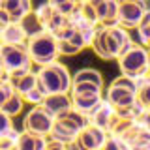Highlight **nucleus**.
I'll list each match as a JSON object with an SVG mask.
<instances>
[{"label": "nucleus", "mask_w": 150, "mask_h": 150, "mask_svg": "<svg viewBox=\"0 0 150 150\" xmlns=\"http://www.w3.org/2000/svg\"><path fill=\"white\" fill-rule=\"evenodd\" d=\"M38 81L45 94H60V92H71L73 86V75L64 64L51 62L47 66H40L38 69Z\"/></svg>", "instance_id": "1"}, {"label": "nucleus", "mask_w": 150, "mask_h": 150, "mask_svg": "<svg viewBox=\"0 0 150 150\" xmlns=\"http://www.w3.org/2000/svg\"><path fill=\"white\" fill-rule=\"evenodd\" d=\"M28 51H30L32 62L38 66H47L51 62H56L58 60V40L54 38L53 32L45 30L41 32L40 36H34L26 41Z\"/></svg>", "instance_id": "2"}, {"label": "nucleus", "mask_w": 150, "mask_h": 150, "mask_svg": "<svg viewBox=\"0 0 150 150\" xmlns=\"http://www.w3.org/2000/svg\"><path fill=\"white\" fill-rule=\"evenodd\" d=\"M118 66H120V73L129 75V77L141 79L146 69L150 68V53H148V47L144 45H131L124 54H120L118 58Z\"/></svg>", "instance_id": "3"}, {"label": "nucleus", "mask_w": 150, "mask_h": 150, "mask_svg": "<svg viewBox=\"0 0 150 150\" xmlns=\"http://www.w3.org/2000/svg\"><path fill=\"white\" fill-rule=\"evenodd\" d=\"M0 60H2L4 73L15 71V69H30L34 64L26 43H2Z\"/></svg>", "instance_id": "4"}, {"label": "nucleus", "mask_w": 150, "mask_h": 150, "mask_svg": "<svg viewBox=\"0 0 150 150\" xmlns=\"http://www.w3.org/2000/svg\"><path fill=\"white\" fill-rule=\"evenodd\" d=\"M148 11V2L144 0H118V25L124 28H137Z\"/></svg>", "instance_id": "5"}, {"label": "nucleus", "mask_w": 150, "mask_h": 150, "mask_svg": "<svg viewBox=\"0 0 150 150\" xmlns=\"http://www.w3.org/2000/svg\"><path fill=\"white\" fill-rule=\"evenodd\" d=\"M53 126H54V116L41 105H34L25 115V120H23V129L38 133V135H45V137L51 135Z\"/></svg>", "instance_id": "6"}, {"label": "nucleus", "mask_w": 150, "mask_h": 150, "mask_svg": "<svg viewBox=\"0 0 150 150\" xmlns=\"http://www.w3.org/2000/svg\"><path fill=\"white\" fill-rule=\"evenodd\" d=\"M107 47H109V53L112 58H118L120 54H124L126 51L133 45L131 36L128 32V28H124L122 25H111L107 26Z\"/></svg>", "instance_id": "7"}, {"label": "nucleus", "mask_w": 150, "mask_h": 150, "mask_svg": "<svg viewBox=\"0 0 150 150\" xmlns=\"http://www.w3.org/2000/svg\"><path fill=\"white\" fill-rule=\"evenodd\" d=\"M118 120H120L118 112H116V109L107 100H103L100 105L88 115V122L94 124V126H98V128H101V129H105L107 133H111Z\"/></svg>", "instance_id": "8"}, {"label": "nucleus", "mask_w": 150, "mask_h": 150, "mask_svg": "<svg viewBox=\"0 0 150 150\" xmlns=\"http://www.w3.org/2000/svg\"><path fill=\"white\" fill-rule=\"evenodd\" d=\"M107 137H109V133H107L105 129L98 128V126H94V124H88L86 128L77 135V143L83 150H101Z\"/></svg>", "instance_id": "9"}, {"label": "nucleus", "mask_w": 150, "mask_h": 150, "mask_svg": "<svg viewBox=\"0 0 150 150\" xmlns=\"http://www.w3.org/2000/svg\"><path fill=\"white\" fill-rule=\"evenodd\" d=\"M105 100L111 103L115 109H124V107L135 105L137 100V92L129 90V88L118 86V84H109V88L105 90Z\"/></svg>", "instance_id": "10"}, {"label": "nucleus", "mask_w": 150, "mask_h": 150, "mask_svg": "<svg viewBox=\"0 0 150 150\" xmlns=\"http://www.w3.org/2000/svg\"><path fill=\"white\" fill-rule=\"evenodd\" d=\"M4 77H8L11 81V84L21 96H25L26 92H30L32 88L38 86V73H34L32 69H15V71L4 73Z\"/></svg>", "instance_id": "11"}, {"label": "nucleus", "mask_w": 150, "mask_h": 150, "mask_svg": "<svg viewBox=\"0 0 150 150\" xmlns=\"http://www.w3.org/2000/svg\"><path fill=\"white\" fill-rule=\"evenodd\" d=\"M96 8L100 25H118V0H88Z\"/></svg>", "instance_id": "12"}, {"label": "nucleus", "mask_w": 150, "mask_h": 150, "mask_svg": "<svg viewBox=\"0 0 150 150\" xmlns=\"http://www.w3.org/2000/svg\"><path fill=\"white\" fill-rule=\"evenodd\" d=\"M41 107L47 109L51 115L54 116H60L62 112L69 111L73 107V101H71V94L69 92H60V94H47L45 100L41 101Z\"/></svg>", "instance_id": "13"}, {"label": "nucleus", "mask_w": 150, "mask_h": 150, "mask_svg": "<svg viewBox=\"0 0 150 150\" xmlns=\"http://www.w3.org/2000/svg\"><path fill=\"white\" fill-rule=\"evenodd\" d=\"M71 94V101L73 107L79 109L84 115H90L100 103L105 100L103 92H69Z\"/></svg>", "instance_id": "14"}, {"label": "nucleus", "mask_w": 150, "mask_h": 150, "mask_svg": "<svg viewBox=\"0 0 150 150\" xmlns=\"http://www.w3.org/2000/svg\"><path fill=\"white\" fill-rule=\"evenodd\" d=\"M56 122L64 124L66 128H69L71 131H75L77 135L81 133L88 124H90V122H88V115H84V112H81L79 109H75V107H71L69 111L62 112L60 116H56Z\"/></svg>", "instance_id": "15"}, {"label": "nucleus", "mask_w": 150, "mask_h": 150, "mask_svg": "<svg viewBox=\"0 0 150 150\" xmlns=\"http://www.w3.org/2000/svg\"><path fill=\"white\" fill-rule=\"evenodd\" d=\"M0 9L9 13L11 23H21V19L32 11V0H2Z\"/></svg>", "instance_id": "16"}, {"label": "nucleus", "mask_w": 150, "mask_h": 150, "mask_svg": "<svg viewBox=\"0 0 150 150\" xmlns=\"http://www.w3.org/2000/svg\"><path fill=\"white\" fill-rule=\"evenodd\" d=\"M45 146H47L45 135H38V133L23 129L21 133H19L17 144H15L13 150H45Z\"/></svg>", "instance_id": "17"}, {"label": "nucleus", "mask_w": 150, "mask_h": 150, "mask_svg": "<svg viewBox=\"0 0 150 150\" xmlns=\"http://www.w3.org/2000/svg\"><path fill=\"white\" fill-rule=\"evenodd\" d=\"M0 38H2V43H26L28 41L26 32L23 30L21 23H8V25H4L2 32H0Z\"/></svg>", "instance_id": "18"}, {"label": "nucleus", "mask_w": 150, "mask_h": 150, "mask_svg": "<svg viewBox=\"0 0 150 150\" xmlns=\"http://www.w3.org/2000/svg\"><path fill=\"white\" fill-rule=\"evenodd\" d=\"M92 51L96 53L100 58L103 60H112V56L109 53V47H107V28L105 25H100L98 26V30H96V34H94V40H92Z\"/></svg>", "instance_id": "19"}, {"label": "nucleus", "mask_w": 150, "mask_h": 150, "mask_svg": "<svg viewBox=\"0 0 150 150\" xmlns=\"http://www.w3.org/2000/svg\"><path fill=\"white\" fill-rule=\"evenodd\" d=\"M21 26H23V30L26 32V38H28V40H30V38H34V36H40L41 32L47 30L45 25L41 23V19L38 17L36 9H32L30 13H26V15L21 19Z\"/></svg>", "instance_id": "20"}, {"label": "nucleus", "mask_w": 150, "mask_h": 150, "mask_svg": "<svg viewBox=\"0 0 150 150\" xmlns=\"http://www.w3.org/2000/svg\"><path fill=\"white\" fill-rule=\"evenodd\" d=\"M73 83H94L98 86H103V75L94 68H83L73 75Z\"/></svg>", "instance_id": "21"}, {"label": "nucleus", "mask_w": 150, "mask_h": 150, "mask_svg": "<svg viewBox=\"0 0 150 150\" xmlns=\"http://www.w3.org/2000/svg\"><path fill=\"white\" fill-rule=\"evenodd\" d=\"M51 139H56V141H60V143H64V144H69V143H73V141H77V133L71 131L69 128H66L64 124L56 122V118H54V126H53V131H51Z\"/></svg>", "instance_id": "22"}, {"label": "nucleus", "mask_w": 150, "mask_h": 150, "mask_svg": "<svg viewBox=\"0 0 150 150\" xmlns=\"http://www.w3.org/2000/svg\"><path fill=\"white\" fill-rule=\"evenodd\" d=\"M47 2L53 8H56L66 17H73L75 13L79 11V6H81L79 0H47Z\"/></svg>", "instance_id": "23"}, {"label": "nucleus", "mask_w": 150, "mask_h": 150, "mask_svg": "<svg viewBox=\"0 0 150 150\" xmlns=\"http://www.w3.org/2000/svg\"><path fill=\"white\" fill-rule=\"evenodd\" d=\"M23 105H25V98L21 96L19 92H15L11 98L6 101V103H2V112L4 115H9V116H17L19 112L23 111Z\"/></svg>", "instance_id": "24"}, {"label": "nucleus", "mask_w": 150, "mask_h": 150, "mask_svg": "<svg viewBox=\"0 0 150 150\" xmlns=\"http://www.w3.org/2000/svg\"><path fill=\"white\" fill-rule=\"evenodd\" d=\"M137 30V38H139V43L144 47H150V8L148 11L144 13L143 21L139 23V26L135 28Z\"/></svg>", "instance_id": "25"}, {"label": "nucleus", "mask_w": 150, "mask_h": 150, "mask_svg": "<svg viewBox=\"0 0 150 150\" xmlns=\"http://www.w3.org/2000/svg\"><path fill=\"white\" fill-rule=\"evenodd\" d=\"M137 100L144 109H150V79H143L139 81V92H137Z\"/></svg>", "instance_id": "26"}, {"label": "nucleus", "mask_w": 150, "mask_h": 150, "mask_svg": "<svg viewBox=\"0 0 150 150\" xmlns=\"http://www.w3.org/2000/svg\"><path fill=\"white\" fill-rule=\"evenodd\" d=\"M79 15L81 17H84L86 21H90L92 25H100V19H98V13H96V8L92 6L90 2H81V6H79Z\"/></svg>", "instance_id": "27"}, {"label": "nucleus", "mask_w": 150, "mask_h": 150, "mask_svg": "<svg viewBox=\"0 0 150 150\" xmlns=\"http://www.w3.org/2000/svg\"><path fill=\"white\" fill-rule=\"evenodd\" d=\"M45 96H47L45 90L41 88L40 81H38V86H36V88H32L30 92H26L23 98H25V101H26V103H32V105H41V101L45 100Z\"/></svg>", "instance_id": "28"}, {"label": "nucleus", "mask_w": 150, "mask_h": 150, "mask_svg": "<svg viewBox=\"0 0 150 150\" xmlns=\"http://www.w3.org/2000/svg\"><path fill=\"white\" fill-rule=\"evenodd\" d=\"M101 150H129V144L124 139L116 137V135H109L105 144L101 146Z\"/></svg>", "instance_id": "29"}, {"label": "nucleus", "mask_w": 150, "mask_h": 150, "mask_svg": "<svg viewBox=\"0 0 150 150\" xmlns=\"http://www.w3.org/2000/svg\"><path fill=\"white\" fill-rule=\"evenodd\" d=\"M15 92L17 90H15V86L11 84V81H9L8 77H2V83H0V105L6 103Z\"/></svg>", "instance_id": "30"}, {"label": "nucleus", "mask_w": 150, "mask_h": 150, "mask_svg": "<svg viewBox=\"0 0 150 150\" xmlns=\"http://www.w3.org/2000/svg\"><path fill=\"white\" fill-rule=\"evenodd\" d=\"M58 53L60 56H75L81 53V49L69 40H58Z\"/></svg>", "instance_id": "31"}, {"label": "nucleus", "mask_w": 150, "mask_h": 150, "mask_svg": "<svg viewBox=\"0 0 150 150\" xmlns=\"http://www.w3.org/2000/svg\"><path fill=\"white\" fill-rule=\"evenodd\" d=\"M112 84H118V86H124V88H129V90L133 92H139V79L135 77H129V75H124L122 73L120 77H116Z\"/></svg>", "instance_id": "32"}, {"label": "nucleus", "mask_w": 150, "mask_h": 150, "mask_svg": "<svg viewBox=\"0 0 150 150\" xmlns=\"http://www.w3.org/2000/svg\"><path fill=\"white\" fill-rule=\"evenodd\" d=\"M11 118H13V116L4 115V112H2V116H0V120H2V129H0V135H6V133H9V131L15 129V126H13Z\"/></svg>", "instance_id": "33"}, {"label": "nucleus", "mask_w": 150, "mask_h": 150, "mask_svg": "<svg viewBox=\"0 0 150 150\" xmlns=\"http://www.w3.org/2000/svg\"><path fill=\"white\" fill-rule=\"evenodd\" d=\"M45 150H69V148H68V144L60 143V141H56V139H51V141H47Z\"/></svg>", "instance_id": "34"}, {"label": "nucleus", "mask_w": 150, "mask_h": 150, "mask_svg": "<svg viewBox=\"0 0 150 150\" xmlns=\"http://www.w3.org/2000/svg\"><path fill=\"white\" fill-rule=\"evenodd\" d=\"M141 122L146 126V129H150V109H144L143 116H141Z\"/></svg>", "instance_id": "35"}, {"label": "nucleus", "mask_w": 150, "mask_h": 150, "mask_svg": "<svg viewBox=\"0 0 150 150\" xmlns=\"http://www.w3.org/2000/svg\"><path fill=\"white\" fill-rule=\"evenodd\" d=\"M79 2H86V0H79Z\"/></svg>", "instance_id": "36"}, {"label": "nucleus", "mask_w": 150, "mask_h": 150, "mask_svg": "<svg viewBox=\"0 0 150 150\" xmlns=\"http://www.w3.org/2000/svg\"><path fill=\"white\" fill-rule=\"evenodd\" d=\"M148 53H150V47H148Z\"/></svg>", "instance_id": "37"}]
</instances>
